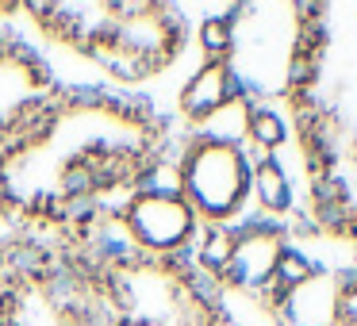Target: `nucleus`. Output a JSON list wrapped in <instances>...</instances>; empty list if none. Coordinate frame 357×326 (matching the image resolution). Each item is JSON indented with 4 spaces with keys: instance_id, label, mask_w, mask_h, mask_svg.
<instances>
[{
    "instance_id": "12",
    "label": "nucleus",
    "mask_w": 357,
    "mask_h": 326,
    "mask_svg": "<svg viewBox=\"0 0 357 326\" xmlns=\"http://www.w3.org/2000/svg\"><path fill=\"white\" fill-rule=\"evenodd\" d=\"M208 295L223 326H288L273 292H250V288L219 280V284H208Z\"/></svg>"
},
{
    "instance_id": "4",
    "label": "nucleus",
    "mask_w": 357,
    "mask_h": 326,
    "mask_svg": "<svg viewBox=\"0 0 357 326\" xmlns=\"http://www.w3.org/2000/svg\"><path fill=\"white\" fill-rule=\"evenodd\" d=\"M104 292L119 326H223L208 284L185 261L135 257L104 277Z\"/></svg>"
},
{
    "instance_id": "9",
    "label": "nucleus",
    "mask_w": 357,
    "mask_h": 326,
    "mask_svg": "<svg viewBox=\"0 0 357 326\" xmlns=\"http://www.w3.org/2000/svg\"><path fill=\"white\" fill-rule=\"evenodd\" d=\"M288 249L284 226L280 223H246L234 234V254H231V269H227V284L234 288H250V292H273L277 280V261Z\"/></svg>"
},
{
    "instance_id": "8",
    "label": "nucleus",
    "mask_w": 357,
    "mask_h": 326,
    "mask_svg": "<svg viewBox=\"0 0 357 326\" xmlns=\"http://www.w3.org/2000/svg\"><path fill=\"white\" fill-rule=\"evenodd\" d=\"M58 100L54 73L27 42L0 35V150Z\"/></svg>"
},
{
    "instance_id": "13",
    "label": "nucleus",
    "mask_w": 357,
    "mask_h": 326,
    "mask_svg": "<svg viewBox=\"0 0 357 326\" xmlns=\"http://www.w3.org/2000/svg\"><path fill=\"white\" fill-rule=\"evenodd\" d=\"M250 200L261 208L265 223H280V219L292 215L296 192L280 157H257L254 162V169H250Z\"/></svg>"
},
{
    "instance_id": "10",
    "label": "nucleus",
    "mask_w": 357,
    "mask_h": 326,
    "mask_svg": "<svg viewBox=\"0 0 357 326\" xmlns=\"http://www.w3.org/2000/svg\"><path fill=\"white\" fill-rule=\"evenodd\" d=\"M238 100H246V96H242L227 62H200L177 93L181 119H188V123H208V119L223 116L227 108H234Z\"/></svg>"
},
{
    "instance_id": "16",
    "label": "nucleus",
    "mask_w": 357,
    "mask_h": 326,
    "mask_svg": "<svg viewBox=\"0 0 357 326\" xmlns=\"http://www.w3.org/2000/svg\"><path fill=\"white\" fill-rule=\"evenodd\" d=\"M196 42L204 50V62H227L234 50V12H211L196 27Z\"/></svg>"
},
{
    "instance_id": "3",
    "label": "nucleus",
    "mask_w": 357,
    "mask_h": 326,
    "mask_svg": "<svg viewBox=\"0 0 357 326\" xmlns=\"http://www.w3.org/2000/svg\"><path fill=\"white\" fill-rule=\"evenodd\" d=\"M315 8L296 4H254L234 8V50L227 58L242 96H296L307 88L323 62Z\"/></svg>"
},
{
    "instance_id": "1",
    "label": "nucleus",
    "mask_w": 357,
    "mask_h": 326,
    "mask_svg": "<svg viewBox=\"0 0 357 326\" xmlns=\"http://www.w3.org/2000/svg\"><path fill=\"white\" fill-rule=\"evenodd\" d=\"M158 165V123L104 96H58L0 150V208L31 223L70 226L104 196L135 192Z\"/></svg>"
},
{
    "instance_id": "6",
    "label": "nucleus",
    "mask_w": 357,
    "mask_h": 326,
    "mask_svg": "<svg viewBox=\"0 0 357 326\" xmlns=\"http://www.w3.org/2000/svg\"><path fill=\"white\" fill-rule=\"evenodd\" d=\"M185 27L162 4H108V16L85 42V54H93L108 73L127 81L162 73L177 58Z\"/></svg>"
},
{
    "instance_id": "14",
    "label": "nucleus",
    "mask_w": 357,
    "mask_h": 326,
    "mask_svg": "<svg viewBox=\"0 0 357 326\" xmlns=\"http://www.w3.org/2000/svg\"><path fill=\"white\" fill-rule=\"evenodd\" d=\"M234 234L238 226H200L192 242V265L188 269L204 280V284H219L231 269V254H234Z\"/></svg>"
},
{
    "instance_id": "15",
    "label": "nucleus",
    "mask_w": 357,
    "mask_h": 326,
    "mask_svg": "<svg viewBox=\"0 0 357 326\" xmlns=\"http://www.w3.org/2000/svg\"><path fill=\"white\" fill-rule=\"evenodd\" d=\"M242 131H246V139L261 150V157H277L288 142L284 119H280V111L269 108V104H250L246 119H242Z\"/></svg>"
},
{
    "instance_id": "17",
    "label": "nucleus",
    "mask_w": 357,
    "mask_h": 326,
    "mask_svg": "<svg viewBox=\"0 0 357 326\" xmlns=\"http://www.w3.org/2000/svg\"><path fill=\"white\" fill-rule=\"evenodd\" d=\"M323 269V265H315L307 254H300L296 246H288L284 254H280V261H277V280H273V295H284V292H292V288H300V284H307L315 272Z\"/></svg>"
},
{
    "instance_id": "2",
    "label": "nucleus",
    "mask_w": 357,
    "mask_h": 326,
    "mask_svg": "<svg viewBox=\"0 0 357 326\" xmlns=\"http://www.w3.org/2000/svg\"><path fill=\"white\" fill-rule=\"evenodd\" d=\"M0 326H116L104 280L31 238L0 249Z\"/></svg>"
},
{
    "instance_id": "5",
    "label": "nucleus",
    "mask_w": 357,
    "mask_h": 326,
    "mask_svg": "<svg viewBox=\"0 0 357 326\" xmlns=\"http://www.w3.org/2000/svg\"><path fill=\"white\" fill-rule=\"evenodd\" d=\"M254 157L231 134H192L177 157V192L196 211L200 226H234L250 200Z\"/></svg>"
},
{
    "instance_id": "18",
    "label": "nucleus",
    "mask_w": 357,
    "mask_h": 326,
    "mask_svg": "<svg viewBox=\"0 0 357 326\" xmlns=\"http://www.w3.org/2000/svg\"><path fill=\"white\" fill-rule=\"evenodd\" d=\"M342 326H357V272H349L342 284Z\"/></svg>"
},
{
    "instance_id": "11",
    "label": "nucleus",
    "mask_w": 357,
    "mask_h": 326,
    "mask_svg": "<svg viewBox=\"0 0 357 326\" xmlns=\"http://www.w3.org/2000/svg\"><path fill=\"white\" fill-rule=\"evenodd\" d=\"M342 284L346 277L319 269L307 284L277 295L288 326H342Z\"/></svg>"
},
{
    "instance_id": "7",
    "label": "nucleus",
    "mask_w": 357,
    "mask_h": 326,
    "mask_svg": "<svg viewBox=\"0 0 357 326\" xmlns=\"http://www.w3.org/2000/svg\"><path fill=\"white\" fill-rule=\"evenodd\" d=\"M119 215L139 257L150 261H181L200 234L196 211L173 185H139L127 192Z\"/></svg>"
}]
</instances>
